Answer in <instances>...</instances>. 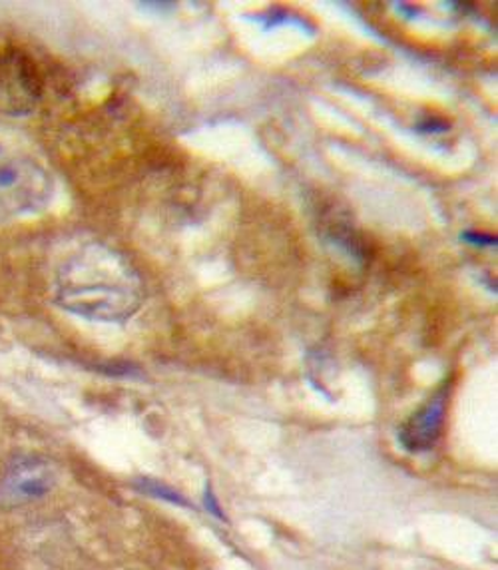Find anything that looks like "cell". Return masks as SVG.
Here are the masks:
<instances>
[{"mask_svg": "<svg viewBox=\"0 0 498 570\" xmlns=\"http://www.w3.org/2000/svg\"><path fill=\"white\" fill-rule=\"evenodd\" d=\"M445 413H447V400H445V393H441L402 425L399 433L402 448L409 449L412 453L431 449L441 438Z\"/></svg>", "mask_w": 498, "mask_h": 570, "instance_id": "obj_4", "label": "cell"}, {"mask_svg": "<svg viewBox=\"0 0 498 570\" xmlns=\"http://www.w3.org/2000/svg\"><path fill=\"white\" fill-rule=\"evenodd\" d=\"M54 465L44 459H20L0 479V504L34 503L57 487Z\"/></svg>", "mask_w": 498, "mask_h": 570, "instance_id": "obj_3", "label": "cell"}, {"mask_svg": "<svg viewBox=\"0 0 498 570\" xmlns=\"http://www.w3.org/2000/svg\"><path fill=\"white\" fill-rule=\"evenodd\" d=\"M146 493L153 494V497H158V499H163V501H170V503L182 504V507H188V501L183 499L182 494L176 493L172 489H163V487L158 485H148L145 483Z\"/></svg>", "mask_w": 498, "mask_h": 570, "instance_id": "obj_5", "label": "cell"}, {"mask_svg": "<svg viewBox=\"0 0 498 570\" xmlns=\"http://www.w3.org/2000/svg\"><path fill=\"white\" fill-rule=\"evenodd\" d=\"M57 297L72 314L122 322L145 302V284L122 254L94 244L60 267Z\"/></svg>", "mask_w": 498, "mask_h": 570, "instance_id": "obj_1", "label": "cell"}, {"mask_svg": "<svg viewBox=\"0 0 498 570\" xmlns=\"http://www.w3.org/2000/svg\"><path fill=\"white\" fill-rule=\"evenodd\" d=\"M52 181L42 164L12 142H0V218L42 208Z\"/></svg>", "mask_w": 498, "mask_h": 570, "instance_id": "obj_2", "label": "cell"}, {"mask_svg": "<svg viewBox=\"0 0 498 570\" xmlns=\"http://www.w3.org/2000/svg\"><path fill=\"white\" fill-rule=\"evenodd\" d=\"M206 509L210 511L213 517H218V519H221V521H226V514H223V511L220 509V503H218V499L213 497V493H211L210 489L206 491Z\"/></svg>", "mask_w": 498, "mask_h": 570, "instance_id": "obj_6", "label": "cell"}]
</instances>
